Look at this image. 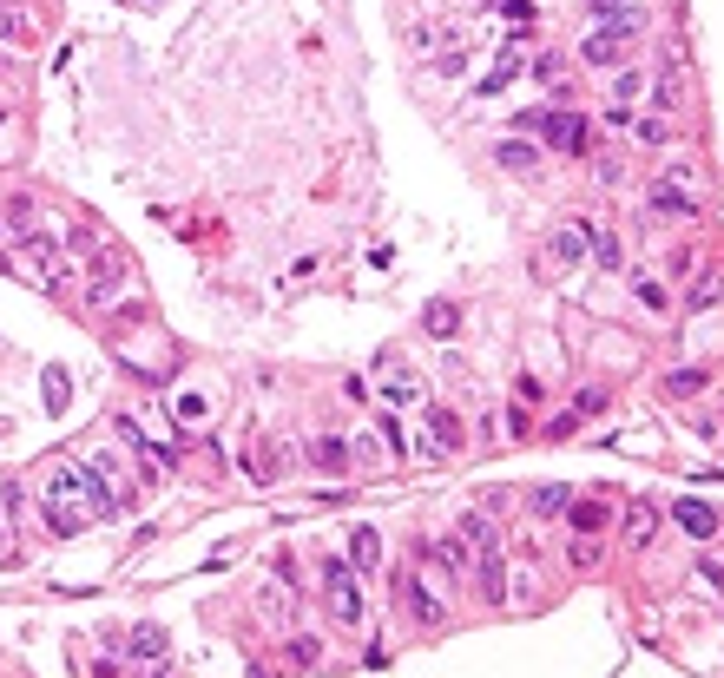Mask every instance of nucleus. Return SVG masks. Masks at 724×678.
Here are the masks:
<instances>
[{
  "mask_svg": "<svg viewBox=\"0 0 724 678\" xmlns=\"http://www.w3.org/2000/svg\"><path fill=\"white\" fill-rule=\"evenodd\" d=\"M40 514H47V534H86V521H93V507H86V468H73V461H53L47 474H40Z\"/></svg>",
  "mask_w": 724,
  "mask_h": 678,
  "instance_id": "obj_1",
  "label": "nucleus"
},
{
  "mask_svg": "<svg viewBox=\"0 0 724 678\" xmlns=\"http://www.w3.org/2000/svg\"><path fill=\"white\" fill-rule=\"evenodd\" d=\"M0 270H14V277H33L40 290H66V284H73L66 244H60L53 231H33V237H20L14 251H0Z\"/></svg>",
  "mask_w": 724,
  "mask_h": 678,
  "instance_id": "obj_2",
  "label": "nucleus"
},
{
  "mask_svg": "<svg viewBox=\"0 0 724 678\" xmlns=\"http://www.w3.org/2000/svg\"><path fill=\"white\" fill-rule=\"evenodd\" d=\"M646 205L659 211V218H698V211H705V198H698L692 172H685V165H672V172H665L659 185L646 191Z\"/></svg>",
  "mask_w": 724,
  "mask_h": 678,
  "instance_id": "obj_3",
  "label": "nucleus"
},
{
  "mask_svg": "<svg viewBox=\"0 0 724 678\" xmlns=\"http://www.w3.org/2000/svg\"><path fill=\"white\" fill-rule=\"evenodd\" d=\"M323 600H330V613L343 619V626H356V619H362L356 567H349V560H336V553H323Z\"/></svg>",
  "mask_w": 724,
  "mask_h": 678,
  "instance_id": "obj_4",
  "label": "nucleus"
},
{
  "mask_svg": "<svg viewBox=\"0 0 724 678\" xmlns=\"http://www.w3.org/2000/svg\"><path fill=\"white\" fill-rule=\"evenodd\" d=\"M520 132H540L553 152H586V119L580 112H527Z\"/></svg>",
  "mask_w": 724,
  "mask_h": 678,
  "instance_id": "obj_5",
  "label": "nucleus"
},
{
  "mask_svg": "<svg viewBox=\"0 0 724 678\" xmlns=\"http://www.w3.org/2000/svg\"><path fill=\"white\" fill-rule=\"evenodd\" d=\"M586 251H593V224L586 218H573V224H560V231L547 237V251H540V264L560 277V270H573V264H586Z\"/></svg>",
  "mask_w": 724,
  "mask_h": 678,
  "instance_id": "obj_6",
  "label": "nucleus"
},
{
  "mask_svg": "<svg viewBox=\"0 0 724 678\" xmlns=\"http://www.w3.org/2000/svg\"><path fill=\"white\" fill-rule=\"evenodd\" d=\"M632 40H639L632 27H613V20H606V27H593V33L580 40V60H586V66H619Z\"/></svg>",
  "mask_w": 724,
  "mask_h": 678,
  "instance_id": "obj_7",
  "label": "nucleus"
},
{
  "mask_svg": "<svg viewBox=\"0 0 724 678\" xmlns=\"http://www.w3.org/2000/svg\"><path fill=\"white\" fill-rule=\"evenodd\" d=\"M395 600L409 606V619H415V626H441V600L428 593L422 580H415V573H395Z\"/></svg>",
  "mask_w": 724,
  "mask_h": 678,
  "instance_id": "obj_8",
  "label": "nucleus"
},
{
  "mask_svg": "<svg viewBox=\"0 0 724 678\" xmlns=\"http://www.w3.org/2000/svg\"><path fill=\"white\" fill-rule=\"evenodd\" d=\"M468 586H474V593H481L488 606H501V600H507V567H501V547H494V553H474Z\"/></svg>",
  "mask_w": 724,
  "mask_h": 678,
  "instance_id": "obj_9",
  "label": "nucleus"
},
{
  "mask_svg": "<svg viewBox=\"0 0 724 678\" xmlns=\"http://www.w3.org/2000/svg\"><path fill=\"white\" fill-rule=\"evenodd\" d=\"M672 521L685 527V534H692V540H711V534H718V527H724V521H718V507H711V501H692V494H685V501L672 507Z\"/></svg>",
  "mask_w": 724,
  "mask_h": 678,
  "instance_id": "obj_10",
  "label": "nucleus"
},
{
  "mask_svg": "<svg viewBox=\"0 0 724 678\" xmlns=\"http://www.w3.org/2000/svg\"><path fill=\"white\" fill-rule=\"evenodd\" d=\"M119 284H126V257H119V251H99V257H93V284H86V297L106 303Z\"/></svg>",
  "mask_w": 724,
  "mask_h": 678,
  "instance_id": "obj_11",
  "label": "nucleus"
},
{
  "mask_svg": "<svg viewBox=\"0 0 724 678\" xmlns=\"http://www.w3.org/2000/svg\"><path fill=\"white\" fill-rule=\"evenodd\" d=\"M652 106L672 119V112H685V73H678V53H665V73H659V86H652Z\"/></svg>",
  "mask_w": 724,
  "mask_h": 678,
  "instance_id": "obj_12",
  "label": "nucleus"
},
{
  "mask_svg": "<svg viewBox=\"0 0 724 678\" xmlns=\"http://www.w3.org/2000/svg\"><path fill=\"white\" fill-rule=\"evenodd\" d=\"M619 534H626L632 547H652V534H659V507H652V501H632L626 514H619Z\"/></svg>",
  "mask_w": 724,
  "mask_h": 678,
  "instance_id": "obj_13",
  "label": "nucleus"
},
{
  "mask_svg": "<svg viewBox=\"0 0 724 678\" xmlns=\"http://www.w3.org/2000/svg\"><path fill=\"white\" fill-rule=\"evenodd\" d=\"M310 468L316 474H349V442H336V435H310Z\"/></svg>",
  "mask_w": 724,
  "mask_h": 678,
  "instance_id": "obj_14",
  "label": "nucleus"
},
{
  "mask_svg": "<svg viewBox=\"0 0 724 678\" xmlns=\"http://www.w3.org/2000/svg\"><path fill=\"white\" fill-rule=\"evenodd\" d=\"M0 231H14V237H33V231H40V205H33L27 191H14V198L0 205Z\"/></svg>",
  "mask_w": 724,
  "mask_h": 678,
  "instance_id": "obj_15",
  "label": "nucleus"
},
{
  "mask_svg": "<svg viewBox=\"0 0 724 678\" xmlns=\"http://www.w3.org/2000/svg\"><path fill=\"white\" fill-rule=\"evenodd\" d=\"M606 521H613V507L599 501V494H586V501H567V527H573V534H599Z\"/></svg>",
  "mask_w": 724,
  "mask_h": 678,
  "instance_id": "obj_16",
  "label": "nucleus"
},
{
  "mask_svg": "<svg viewBox=\"0 0 724 678\" xmlns=\"http://www.w3.org/2000/svg\"><path fill=\"white\" fill-rule=\"evenodd\" d=\"M284 461H290L284 442H270V435H257V442H251V474H257V481H277V474H284Z\"/></svg>",
  "mask_w": 724,
  "mask_h": 678,
  "instance_id": "obj_17",
  "label": "nucleus"
},
{
  "mask_svg": "<svg viewBox=\"0 0 724 678\" xmlns=\"http://www.w3.org/2000/svg\"><path fill=\"white\" fill-rule=\"evenodd\" d=\"M349 567H356V573H376L382 567V534H376V527H356V534H349Z\"/></svg>",
  "mask_w": 724,
  "mask_h": 678,
  "instance_id": "obj_18",
  "label": "nucleus"
},
{
  "mask_svg": "<svg viewBox=\"0 0 724 678\" xmlns=\"http://www.w3.org/2000/svg\"><path fill=\"white\" fill-rule=\"evenodd\" d=\"M692 297V310H711V303L724 297V264H698V284L685 290Z\"/></svg>",
  "mask_w": 724,
  "mask_h": 678,
  "instance_id": "obj_19",
  "label": "nucleus"
},
{
  "mask_svg": "<svg viewBox=\"0 0 724 678\" xmlns=\"http://www.w3.org/2000/svg\"><path fill=\"white\" fill-rule=\"evenodd\" d=\"M422 330H428V336H455V330H461V303L435 297V303L422 310Z\"/></svg>",
  "mask_w": 724,
  "mask_h": 678,
  "instance_id": "obj_20",
  "label": "nucleus"
},
{
  "mask_svg": "<svg viewBox=\"0 0 724 678\" xmlns=\"http://www.w3.org/2000/svg\"><path fill=\"white\" fill-rule=\"evenodd\" d=\"M461 540H468L474 553H494V547H501V534H494L488 514H468V521H461Z\"/></svg>",
  "mask_w": 724,
  "mask_h": 678,
  "instance_id": "obj_21",
  "label": "nucleus"
},
{
  "mask_svg": "<svg viewBox=\"0 0 724 678\" xmlns=\"http://www.w3.org/2000/svg\"><path fill=\"white\" fill-rule=\"evenodd\" d=\"M494 158H501L507 172H534V165H540V145H527V139H507Z\"/></svg>",
  "mask_w": 724,
  "mask_h": 678,
  "instance_id": "obj_22",
  "label": "nucleus"
},
{
  "mask_svg": "<svg viewBox=\"0 0 724 678\" xmlns=\"http://www.w3.org/2000/svg\"><path fill=\"white\" fill-rule=\"evenodd\" d=\"M665 389H672V395H705L711 389V369H672V376H665Z\"/></svg>",
  "mask_w": 724,
  "mask_h": 678,
  "instance_id": "obj_23",
  "label": "nucleus"
},
{
  "mask_svg": "<svg viewBox=\"0 0 724 678\" xmlns=\"http://www.w3.org/2000/svg\"><path fill=\"white\" fill-rule=\"evenodd\" d=\"M349 461H356V468H382L389 448H382V435H356V442H349Z\"/></svg>",
  "mask_w": 724,
  "mask_h": 678,
  "instance_id": "obj_24",
  "label": "nucleus"
},
{
  "mask_svg": "<svg viewBox=\"0 0 724 678\" xmlns=\"http://www.w3.org/2000/svg\"><path fill=\"white\" fill-rule=\"evenodd\" d=\"M567 501H573L567 488H540V494H534V521H560V514H567Z\"/></svg>",
  "mask_w": 724,
  "mask_h": 678,
  "instance_id": "obj_25",
  "label": "nucleus"
},
{
  "mask_svg": "<svg viewBox=\"0 0 724 678\" xmlns=\"http://www.w3.org/2000/svg\"><path fill=\"white\" fill-rule=\"evenodd\" d=\"M132 652H139L145 665H158V659H165V632H158V626H139V632H132Z\"/></svg>",
  "mask_w": 724,
  "mask_h": 678,
  "instance_id": "obj_26",
  "label": "nucleus"
},
{
  "mask_svg": "<svg viewBox=\"0 0 724 678\" xmlns=\"http://www.w3.org/2000/svg\"><path fill=\"white\" fill-rule=\"evenodd\" d=\"M40 395H47V409L60 415L66 402H73V382H66V369H47V382H40Z\"/></svg>",
  "mask_w": 724,
  "mask_h": 678,
  "instance_id": "obj_27",
  "label": "nucleus"
},
{
  "mask_svg": "<svg viewBox=\"0 0 724 678\" xmlns=\"http://www.w3.org/2000/svg\"><path fill=\"white\" fill-rule=\"evenodd\" d=\"M514 73H520V53L507 47V53H501V66H494V73L481 79V99H494V93H501V86H507V79H514Z\"/></svg>",
  "mask_w": 724,
  "mask_h": 678,
  "instance_id": "obj_28",
  "label": "nucleus"
},
{
  "mask_svg": "<svg viewBox=\"0 0 724 678\" xmlns=\"http://www.w3.org/2000/svg\"><path fill=\"white\" fill-rule=\"evenodd\" d=\"M0 40H33V20L20 7H7V0H0Z\"/></svg>",
  "mask_w": 724,
  "mask_h": 678,
  "instance_id": "obj_29",
  "label": "nucleus"
},
{
  "mask_svg": "<svg viewBox=\"0 0 724 678\" xmlns=\"http://www.w3.org/2000/svg\"><path fill=\"white\" fill-rule=\"evenodd\" d=\"M593 251H599V264H606V270L626 264V257H619V237H613V231H593Z\"/></svg>",
  "mask_w": 724,
  "mask_h": 678,
  "instance_id": "obj_30",
  "label": "nucleus"
},
{
  "mask_svg": "<svg viewBox=\"0 0 724 678\" xmlns=\"http://www.w3.org/2000/svg\"><path fill=\"white\" fill-rule=\"evenodd\" d=\"M507 580H514V586H507V600H514V606H527V600H534V567L507 573Z\"/></svg>",
  "mask_w": 724,
  "mask_h": 678,
  "instance_id": "obj_31",
  "label": "nucleus"
},
{
  "mask_svg": "<svg viewBox=\"0 0 724 678\" xmlns=\"http://www.w3.org/2000/svg\"><path fill=\"white\" fill-rule=\"evenodd\" d=\"M606 409V389H580L573 395V422H580V415H599Z\"/></svg>",
  "mask_w": 724,
  "mask_h": 678,
  "instance_id": "obj_32",
  "label": "nucleus"
},
{
  "mask_svg": "<svg viewBox=\"0 0 724 678\" xmlns=\"http://www.w3.org/2000/svg\"><path fill=\"white\" fill-rule=\"evenodd\" d=\"M632 132H639V145H665V139H672V126H665V119H639Z\"/></svg>",
  "mask_w": 724,
  "mask_h": 678,
  "instance_id": "obj_33",
  "label": "nucleus"
},
{
  "mask_svg": "<svg viewBox=\"0 0 724 678\" xmlns=\"http://www.w3.org/2000/svg\"><path fill=\"white\" fill-rule=\"evenodd\" d=\"M586 14H593L599 27H606V20H619V14H626V0H586Z\"/></svg>",
  "mask_w": 724,
  "mask_h": 678,
  "instance_id": "obj_34",
  "label": "nucleus"
},
{
  "mask_svg": "<svg viewBox=\"0 0 724 678\" xmlns=\"http://www.w3.org/2000/svg\"><path fill=\"white\" fill-rule=\"evenodd\" d=\"M178 422H205V395H178Z\"/></svg>",
  "mask_w": 724,
  "mask_h": 678,
  "instance_id": "obj_35",
  "label": "nucleus"
},
{
  "mask_svg": "<svg viewBox=\"0 0 724 678\" xmlns=\"http://www.w3.org/2000/svg\"><path fill=\"white\" fill-rule=\"evenodd\" d=\"M632 290H639V303H646V310H665V290L652 284V277H639V284H632Z\"/></svg>",
  "mask_w": 724,
  "mask_h": 678,
  "instance_id": "obj_36",
  "label": "nucleus"
},
{
  "mask_svg": "<svg viewBox=\"0 0 724 678\" xmlns=\"http://www.w3.org/2000/svg\"><path fill=\"white\" fill-rule=\"evenodd\" d=\"M501 14L514 20V27H527V20H534V0H501Z\"/></svg>",
  "mask_w": 724,
  "mask_h": 678,
  "instance_id": "obj_37",
  "label": "nucleus"
},
{
  "mask_svg": "<svg viewBox=\"0 0 724 678\" xmlns=\"http://www.w3.org/2000/svg\"><path fill=\"white\" fill-rule=\"evenodd\" d=\"M0 553H7V527H0Z\"/></svg>",
  "mask_w": 724,
  "mask_h": 678,
  "instance_id": "obj_38",
  "label": "nucleus"
}]
</instances>
